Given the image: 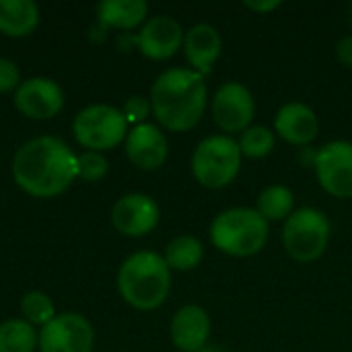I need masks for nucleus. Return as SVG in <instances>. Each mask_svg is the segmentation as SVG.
Masks as SVG:
<instances>
[{"label": "nucleus", "mask_w": 352, "mask_h": 352, "mask_svg": "<svg viewBox=\"0 0 352 352\" xmlns=\"http://www.w3.org/2000/svg\"><path fill=\"white\" fill-rule=\"evenodd\" d=\"M314 169L320 186L334 198H352V142L332 140L316 151Z\"/></svg>", "instance_id": "obj_8"}, {"label": "nucleus", "mask_w": 352, "mask_h": 352, "mask_svg": "<svg viewBox=\"0 0 352 352\" xmlns=\"http://www.w3.org/2000/svg\"><path fill=\"white\" fill-rule=\"evenodd\" d=\"M21 314H23V320L31 324L33 328L35 326L43 328L56 318V307H54V301L45 293L29 291L21 299Z\"/></svg>", "instance_id": "obj_24"}, {"label": "nucleus", "mask_w": 352, "mask_h": 352, "mask_svg": "<svg viewBox=\"0 0 352 352\" xmlns=\"http://www.w3.org/2000/svg\"><path fill=\"white\" fill-rule=\"evenodd\" d=\"M351 23H352V6H351Z\"/></svg>", "instance_id": "obj_30"}, {"label": "nucleus", "mask_w": 352, "mask_h": 352, "mask_svg": "<svg viewBox=\"0 0 352 352\" xmlns=\"http://www.w3.org/2000/svg\"><path fill=\"white\" fill-rule=\"evenodd\" d=\"M241 151L237 140L227 134H212L198 142L192 153V173L208 190H221L235 182L241 169Z\"/></svg>", "instance_id": "obj_5"}, {"label": "nucleus", "mask_w": 352, "mask_h": 352, "mask_svg": "<svg viewBox=\"0 0 352 352\" xmlns=\"http://www.w3.org/2000/svg\"><path fill=\"white\" fill-rule=\"evenodd\" d=\"M239 151L248 159H264L274 151L276 136L270 128L266 126H250L239 134Z\"/></svg>", "instance_id": "obj_23"}, {"label": "nucleus", "mask_w": 352, "mask_h": 352, "mask_svg": "<svg viewBox=\"0 0 352 352\" xmlns=\"http://www.w3.org/2000/svg\"><path fill=\"white\" fill-rule=\"evenodd\" d=\"M19 85H21L19 66L8 58H0V93L16 91Z\"/></svg>", "instance_id": "obj_27"}, {"label": "nucleus", "mask_w": 352, "mask_h": 352, "mask_svg": "<svg viewBox=\"0 0 352 352\" xmlns=\"http://www.w3.org/2000/svg\"><path fill=\"white\" fill-rule=\"evenodd\" d=\"M39 23V6L33 0H0V33L27 37Z\"/></svg>", "instance_id": "obj_18"}, {"label": "nucleus", "mask_w": 352, "mask_h": 352, "mask_svg": "<svg viewBox=\"0 0 352 352\" xmlns=\"http://www.w3.org/2000/svg\"><path fill=\"white\" fill-rule=\"evenodd\" d=\"M274 132L289 144L307 146L320 134V120L309 105L291 101L278 109L274 118Z\"/></svg>", "instance_id": "obj_16"}, {"label": "nucleus", "mask_w": 352, "mask_h": 352, "mask_svg": "<svg viewBox=\"0 0 352 352\" xmlns=\"http://www.w3.org/2000/svg\"><path fill=\"white\" fill-rule=\"evenodd\" d=\"M39 334L25 320H6L0 324V352H33Z\"/></svg>", "instance_id": "obj_22"}, {"label": "nucleus", "mask_w": 352, "mask_h": 352, "mask_svg": "<svg viewBox=\"0 0 352 352\" xmlns=\"http://www.w3.org/2000/svg\"><path fill=\"white\" fill-rule=\"evenodd\" d=\"M330 243L328 217L311 206L293 210L283 227V245L291 260L311 264L320 260Z\"/></svg>", "instance_id": "obj_6"}, {"label": "nucleus", "mask_w": 352, "mask_h": 352, "mask_svg": "<svg viewBox=\"0 0 352 352\" xmlns=\"http://www.w3.org/2000/svg\"><path fill=\"white\" fill-rule=\"evenodd\" d=\"M161 219L159 204L148 194H126L111 208V223L116 231L126 237H144L148 235Z\"/></svg>", "instance_id": "obj_12"}, {"label": "nucleus", "mask_w": 352, "mask_h": 352, "mask_svg": "<svg viewBox=\"0 0 352 352\" xmlns=\"http://www.w3.org/2000/svg\"><path fill=\"white\" fill-rule=\"evenodd\" d=\"M151 107L157 122L169 132L196 128L206 111L208 89L204 76L192 68H169L151 87Z\"/></svg>", "instance_id": "obj_2"}, {"label": "nucleus", "mask_w": 352, "mask_h": 352, "mask_svg": "<svg viewBox=\"0 0 352 352\" xmlns=\"http://www.w3.org/2000/svg\"><path fill=\"white\" fill-rule=\"evenodd\" d=\"M221 52H223L221 33L208 23L194 25L184 37L186 60L190 62L192 70H196L202 76H206L212 70L214 62L221 58Z\"/></svg>", "instance_id": "obj_17"}, {"label": "nucleus", "mask_w": 352, "mask_h": 352, "mask_svg": "<svg viewBox=\"0 0 352 352\" xmlns=\"http://www.w3.org/2000/svg\"><path fill=\"white\" fill-rule=\"evenodd\" d=\"M148 4L144 0H103L97 6V16L103 27L134 29L144 25Z\"/></svg>", "instance_id": "obj_19"}, {"label": "nucleus", "mask_w": 352, "mask_h": 352, "mask_svg": "<svg viewBox=\"0 0 352 352\" xmlns=\"http://www.w3.org/2000/svg\"><path fill=\"white\" fill-rule=\"evenodd\" d=\"M14 107L29 120H52L64 107L62 87L45 76H33L19 85L14 91Z\"/></svg>", "instance_id": "obj_11"}, {"label": "nucleus", "mask_w": 352, "mask_h": 352, "mask_svg": "<svg viewBox=\"0 0 352 352\" xmlns=\"http://www.w3.org/2000/svg\"><path fill=\"white\" fill-rule=\"evenodd\" d=\"M245 6L254 12H272L280 6L278 0H264V2H245Z\"/></svg>", "instance_id": "obj_29"}, {"label": "nucleus", "mask_w": 352, "mask_h": 352, "mask_svg": "<svg viewBox=\"0 0 352 352\" xmlns=\"http://www.w3.org/2000/svg\"><path fill=\"white\" fill-rule=\"evenodd\" d=\"M210 318L200 305H184L171 318L169 334L175 349L182 352H200L210 338Z\"/></svg>", "instance_id": "obj_15"}, {"label": "nucleus", "mask_w": 352, "mask_h": 352, "mask_svg": "<svg viewBox=\"0 0 352 352\" xmlns=\"http://www.w3.org/2000/svg\"><path fill=\"white\" fill-rule=\"evenodd\" d=\"M268 221L248 206L223 210L210 225L212 245L233 258H250L264 250L268 241Z\"/></svg>", "instance_id": "obj_4"}, {"label": "nucleus", "mask_w": 352, "mask_h": 352, "mask_svg": "<svg viewBox=\"0 0 352 352\" xmlns=\"http://www.w3.org/2000/svg\"><path fill=\"white\" fill-rule=\"evenodd\" d=\"M118 291L130 307L153 311L165 303L171 291V270L163 256L136 252L128 256L118 270Z\"/></svg>", "instance_id": "obj_3"}, {"label": "nucleus", "mask_w": 352, "mask_h": 352, "mask_svg": "<svg viewBox=\"0 0 352 352\" xmlns=\"http://www.w3.org/2000/svg\"><path fill=\"white\" fill-rule=\"evenodd\" d=\"M10 171L14 184L33 198H56L78 177L74 151L56 136H37L21 144Z\"/></svg>", "instance_id": "obj_1"}, {"label": "nucleus", "mask_w": 352, "mask_h": 352, "mask_svg": "<svg viewBox=\"0 0 352 352\" xmlns=\"http://www.w3.org/2000/svg\"><path fill=\"white\" fill-rule=\"evenodd\" d=\"M109 171V163L101 153L95 151H82L80 155H76V173L80 179L95 184L101 182Z\"/></svg>", "instance_id": "obj_25"}, {"label": "nucleus", "mask_w": 352, "mask_h": 352, "mask_svg": "<svg viewBox=\"0 0 352 352\" xmlns=\"http://www.w3.org/2000/svg\"><path fill=\"white\" fill-rule=\"evenodd\" d=\"M151 111H153L151 99H146L142 95H132L130 99H126V103L122 107L124 118L128 120V124H134V126L146 124V118L151 116Z\"/></svg>", "instance_id": "obj_26"}, {"label": "nucleus", "mask_w": 352, "mask_h": 352, "mask_svg": "<svg viewBox=\"0 0 352 352\" xmlns=\"http://www.w3.org/2000/svg\"><path fill=\"white\" fill-rule=\"evenodd\" d=\"M76 142L95 153L111 151L128 136V120L122 109L107 103H93L80 109L72 122Z\"/></svg>", "instance_id": "obj_7"}, {"label": "nucleus", "mask_w": 352, "mask_h": 352, "mask_svg": "<svg viewBox=\"0 0 352 352\" xmlns=\"http://www.w3.org/2000/svg\"><path fill=\"white\" fill-rule=\"evenodd\" d=\"M254 116H256V101L245 85L229 80L214 93L212 118L223 132L241 134L252 126Z\"/></svg>", "instance_id": "obj_10"}, {"label": "nucleus", "mask_w": 352, "mask_h": 352, "mask_svg": "<svg viewBox=\"0 0 352 352\" xmlns=\"http://www.w3.org/2000/svg\"><path fill=\"white\" fill-rule=\"evenodd\" d=\"M124 144H126V155L130 163L142 171H155L163 167L169 155L167 136L161 132L159 126L148 124V122L134 126L128 132Z\"/></svg>", "instance_id": "obj_14"}, {"label": "nucleus", "mask_w": 352, "mask_h": 352, "mask_svg": "<svg viewBox=\"0 0 352 352\" xmlns=\"http://www.w3.org/2000/svg\"><path fill=\"white\" fill-rule=\"evenodd\" d=\"M184 37L186 33L179 21L169 14H157L144 21L136 35V43L142 56L151 60H169L184 47Z\"/></svg>", "instance_id": "obj_13"}, {"label": "nucleus", "mask_w": 352, "mask_h": 352, "mask_svg": "<svg viewBox=\"0 0 352 352\" xmlns=\"http://www.w3.org/2000/svg\"><path fill=\"white\" fill-rule=\"evenodd\" d=\"M163 260L169 266V270H177V272L194 270L204 260V245L200 243V239L192 235H179L167 243Z\"/></svg>", "instance_id": "obj_20"}, {"label": "nucleus", "mask_w": 352, "mask_h": 352, "mask_svg": "<svg viewBox=\"0 0 352 352\" xmlns=\"http://www.w3.org/2000/svg\"><path fill=\"white\" fill-rule=\"evenodd\" d=\"M293 206H295V196L287 186H268L260 192L256 210L268 223H276V221H287L293 214Z\"/></svg>", "instance_id": "obj_21"}, {"label": "nucleus", "mask_w": 352, "mask_h": 352, "mask_svg": "<svg viewBox=\"0 0 352 352\" xmlns=\"http://www.w3.org/2000/svg\"><path fill=\"white\" fill-rule=\"evenodd\" d=\"M336 56L344 66H352V35H346L336 45Z\"/></svg>", "instance_id": "obj_28"}, {"label": "nucleus", "mask_w": 352, "mask_h": 352, "mask_svg": "<svg viewBox=\"0 0 352 352\" xmlns=\"http://www.w3.org/2000/svg\"><path fill=\"white\" fill-rule=\"evenodd\" d=\"M95 330L80 314H60L39 330V352H91Z\"/></svg>", "instance_id": "obj_9"}]
</instances>
